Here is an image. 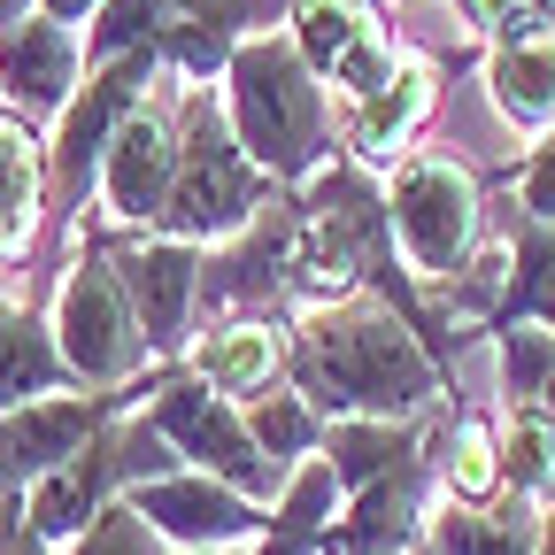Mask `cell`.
I'll return each instance as SVG.
<instances>
[{
  "instance_id": "cell-12",
  "label": "cell",
  "mask_w": 555,
  "mask_h": 555,
  "mask_svg": "<svg viewBox=\"0 0 555 555\" xmlns=\"http://www.w3.org/2000/svg\"><path fill=\"white\" fill-rule=\"evenodd\" d=\"M0 78H9V93L24 108H54L69 93V78H78V39L62 24H16L9 47H0Z\"/></svg>"
},
{
  "instance_id": "cell-19",
  "label": "cell",
  "mask_w": 555,
  "mask_h": 555,
  "mask_svg": "<svg viewBox=\"0 0 555 555\" xmlns=\"http://www.w3.org/2000/svg\"><path fill=\"white\" fill-rule=\"evenodd\" d=\"M363 47H371V24H363L356 0H309V9H301V62L309 69H332V78H339Z\"/></svg>"
},
{
  "instance_id": "cell-3",
  "label": "cell",
  "mask_w": 555,
  "mask_h": 555,
  "mask_svg": "<svg viewBox=\"0 0 555 555\" xmlns=\"http://www.w3.org/2000/svg\"><path fill=\"white\" fill-rule=\"evenodd\" d=\"M155 433H163L178 455H193L208 478H224L232 494H247V502H270V494H278V463L255 448V433H247L208 386H170L163 409H155Z\"/></svg>"
},
{
  "instance_id": "cell-11",
  "label": "cell",
  "mask_w": 555,
  "mask_h": 555,
  "mask_svg": "<svg viewBox=\"0 0 555 555\" xmlns=\"http://www.w3.org/2000/svg\"><path fill=\"white\" fill-rule=\"evenodd\" d=\"M116 270H124L131 301H139V324H147V339H170V332L185 324L193 286H201V255H193L185 240H147V247L116 255Z\"/></svg>"
},
{
  "instance_id": "cell-25",
  "label": "cell",
  "mask_w": 555,
  "mask_h": 555,
  "mask_svg": "<svg viewBox=\"0 0 555 555\" xmlns=\"http://www.w3.org/2000/svg\"><path fill=\"white\" fill-rule=\"evenodd\" d=\"M463 16H470V24H494V31H509V47H517V39H547V24H555V0H463Z\"/></svg>"
},
{
  "instance_id": "cell-23",
  "label": "cell",
  "mask_w": 555,
  "mask_h": 555,
  "mask_svg": "<svg viewBox=\"0 0 555 555\" xmlns=\"http://www.w3.org/2000/svg\"><path fill=\"white\" fill-rule=\"evenodd\" d=\"M255 448H270V463H286V455H309L317 448V416L301 409V401H286V393H270L262 409H255Z\"/></svg>"
},
{
  "instance_id": "cell-2",
  "label": "cell",
  "mask_w": 555,
  "mask_h": 555,
  "mask_svg": "<svg viewBox=\"0 0 555 555\" xmlns=\"http://www.w3.org/2000/svg\"><path fill=\"white\" fill-rule=\"evenodd\" d=\"M232 116H240V139L247 155L278 178H301L317 163V139H324V108H317V86H309V62L278 39H255L240 47L232 62Z\"/></svg>"
},
{
  "instance_id": "cell-8",
  "label": "cell",
  "mask_w": 555,
  "mask_h": 555,
  "mask_svg": "<svg viewBox=\"0 0 555 555\" xmlns=\"http://www.w3.org/2000/svg\"><path fill=\"white\" fill-rule=\"evenodd\" d=\"M93 425H101V401H31L16 416H0V494L78 463L93 448Z\"/></svg>"
},
{
  "instance_id": "cell-1",
  "label": "cell",
  "mask_w": 555,
  "mask_h": 555,
  "mask_svg": "<svg viewBox=\"0 0 555 555\" xmlns=\"http://www.w3.org/2000/svg\"><path fill=\"white\" fill-rule=\"evenodd\" d=\"M301 386L324 409L393 425V416H409L433 393V363L409 339V324H393L386 309H347V317H324L301 339Z\"/></svg>"
},
{
  "instance_id": "cell-29",
  "label": "cell",
  "mask_w": 555,
  "mask_h": 555,
  "mask_svg": "<svg viewBox=\"0 0 555 555\" xmlns=\"http://www.w3.org/2000/svg\"><path fill=\"white\" fill-rule=\"evenodd\" d=\"M525 208H532L540 224L555 217V139H547V147L532 155V170H525Z\"/></svg>"
},
{
  "instance_id": "cell-28",
  "label": "cell",
  "mask_w": 555,
  "mask_h": 555,
  "mask_svg": "<svg viewBox=\"0 0 555 555\" xmlns=\"http://www.w3.org/2000/svg\"><path fill=\"white\" fill-rule=\"evenodd\" d=\"M170 9V0H108L101 9V47H124V39H139L155 16Z\"/></svg>"
},
{
  "instance_id": "cell-9",
  "label": "cell",
  "mask_w": 555,
  "mask_h": 555,
  "mask_svg": "<svg viewBox=\"0 0 555 555\" xmlns=\"http://www.w3.org/2000/svg\"><path fill=\"white\" fill-rule=\"evenodd\" d=\"M170 185H178V147L163 116H124V131L101 155V193L108 217H170Z\"/></svg>"
},
{
  "instance_id": "cell-13",
  "label": "cell",
  "mask_w": 555,
  "mask_h": 555,
  "mask_svg": "<svg viewBox=\"0 0 555 555\" xmlns=\"http://www.w3.org/2000/svg\"><path fill=\"white\" fill-rule=\"evenodd\" d=\"M494 108L509 116V124H547L555 116V39H517V47H502L494 54Z\"/></svg>"
},
{
  "instance_id": "cell-6",
  "label": "cell",
  "mask_w": 555,
  "mask_h": 555,
  "mask_svg": "<svg viewBox=\"0 0 555 555\" xmlns=\"http://www.w3.org/2000/svg\"><path fill=\"white\" fill-rule=\"evenodd\" d=\"M62 356L78 363L86 378H131L139 356H147V332L131 324L116 278L101 262H78L62 286Z\"/></svg>"
},
{
  "instance_id": "cell-7",
  "label": "cell",
  "mask_w": 555,
  "mask_h": 555,
  "mask_svg": "<svg viewBox=\"0 0 555 555\" xmlns=\"http://www.w3.org/2000/svg\"><path fill=\"white\" fill-rule=\"evenodd\" d=\"M131 509L147 517L163 540H178L185 555L193 547H240V540H255L270 517H262V502H247V494H232L224 478H155V486H139L131 494Z\"/></svg>"
},
{
  "instance_id": "cell-31",
  "label": "cell",
  "mask_w": 555,
  "mask_h": 555,
  "mask_svg": "<svg viewBox=\"0 0 555 555\" xmlns=\"http://www.w3.org/2000/svg\"><path fill=\"white\" fill-rule=\"evenodd\" d=\"M193 555H247V547H193ZM255 555H270V547H255Z\"/></svg>"
},
{
  "instance_id": "cell-15",
  "label": "cell",
  "mask_w": 555,
  "mask_h": 555,
  "mask_svg": "<svg viewBox=\"0 0 555 555\" xmlns=\"http://www.w3.org/2000/svg\"><path fill=\"white\" fill-rule=\"evenodd\" d=\"M425 101H433V69H393V86L356 108V147H363L371 163H386L401 139H409V124L425 116Z\"/></svg>"
},
{
  "instance_id": "cell-20",
  "label": "cell",
  "mask_w": 555,
  "mask_h": 555,
  "mask_svg": "<svg viewBox=\"0 0 555 555\" xmlns=\"http://www.w3.org/2000/svg\"><path fill=\"white\" fill-rule=\"evenodd\" d=\"M502 478L517 486V494L547 502L555 494V425L547 416H517L509 440H502Z\"/></svg>"
},
{
  "instance_id": "cell-10",
  "label": "cell",
  "mask_w": 555,
  "mask_h": 555,
  "mask_svg": "<svg viewBox=\"0 0 555 555\" xmlns=\"http://www.w3.org/2000/svg\"><path fill=\"white\" fill-rule=\"evenodd\" d=\"M433 555H540L547 509L532 494H494V502H448L425 525Z\"/></svg>"
},
{
  "instance_id": "cell-22",
  "label": "cell",
  "mask_w": 555,
  "mask_h": 555,
  "mask_svg": "<svg viewBox=\"0 0 555 555\" xmlns=\"http://www.w3.org/2000/svg\"><path fill=\"white\" fill-rule=\"evenodd\" d=\"M509 393L525 416L555 425V332H509Z\"/></svg>"
},
{
  "instance_id": "cell-30",
  "label": "cell",
  "mask_w": 555,
  "mask_h": 555,
  "mask_svg": "<svg viewBox=\"0 0 555 555\" xmlns=\"http://www.w3.org/2000/svg\"><path fill=\"white\" fill-rule=\"evenodd\" d=\"M93 0H47V16H86Z\"/></svg>"
},
{
  "instance_id": "cell-27",
  "label": "cell",
  "mask_w": 555,
  "mask_h": 555,
  "mask_svg": "<svg viewBox=\"0 0 555 555\" xmlns=\"http://www.w3.org/2000/svg\"><path fill=\"white\" fill-rule=\"evenodd\" d=\"M509 286V247H486L470 270H463V294H455V317H486Z\"/></svg>"
},
{
  "instance_id": "cell-32",
  "label": "cell",
  "mask_w": 555,
  "mask_h": 555,
  "mask_svg": "<svg viewBox=\"0 0 555 555\" xmlns=\"http://www.w3.org/2000/svg\"><path fill=\"white\" fill-rule=\"evenodd\" d=\"M9 16H16V0H0V24H9Z\"/></svg>"
},
{
  "instance_id": "cell-17",
  "label": "cell",
  "mask_w": 555,
  "mask_h": 555,
  "mask_svg": "<svg viewBox=\"0 0 555 555\" xmlns=\"http://www.w3.org/2000/svg\"><path fill=\"white\" fill-rule=\"evenodd\" d=\"M31 208H39V139L0 116V255L24 247Z\"/></svg>"
},
{
  "instance_id": "cell-24",
  "label": "cell",
  "mask_w": 555,
  "mask_h": 555,
  "mask_svg": "<svg viewBox=\"0 0 555 555\" xmlns=\"http://www.w3.org/2000/svg\"><path fill=\"white\" fill-rule=\"evenodd\" d=\"M69 555H163V532H155L147 517H139L131 502H116V509H108V517H101L78 547H69Z\"/></svg>"
},
{
  "instance_id": "cell-26",
  "label": "cell",
  "mask_w": 555,
  "mask_h": 555,
  "mask_svg": "<svg viewBox=\"0 0 555 555\" xmlns=\"http://www.w3.org/2000/svg\"><path fill=\"white\" fill-rule=\"evenodd\" d=\"M517 301H525V317L555 324V240H547V232H532V240H525V278H517Z\"/></svg>"
},
{
  "instance_id": "cell-21",
  "label": "cell",
  "mask_w": 555,
  "mask_h": 555,
  "mask_svg": "<svg viewBox=\"0 0 555 555\" xmlns=\"http://www.w3.org/2000/svg\"><path fill=\"white\" fill-rule=\"evenodd\" d=\"M448 486H455V502H494L502 494V448L486 425L448 433Z\"/></svg>"
},
{
  "instance_id": "cell-33",
  "label": "cell",
  "mask_w": 555,
  "mask_h": 555,
  "mask_svg": "<svg viewBox=\"0 0 555 555\" xmlns=\"http://www.w3.org/2000/svg\"><path fill=\"white\" fill-rule=\"evenodd\" d=\"M401 555H433V547H401Z\"/></svg>"
},
{
  "instance_id": "cell-18",
  "label": "cell",
  "mask_w": 555,
  "mask_h": 555,
  "mask_svg": "<svg viewBox=\"0 0 555 555\" xmlns=\"http://www.w3.org/2000/svg\"><path fill=\"white\" fill-rule=\"evenodd\" d=\"M54 371H62V363H54V347L39 339V324L16 317V309H0V409H16V401L47 393Z\"/></svg>"
},
{
  "instance_id": "cell-14",
  "label": "cell",
  "mask_w": 555,
  "mask_h": 555,
  "mask_svg": "<svg viewBox=\"0 0 555 555\" xmlns=\"http://www.w3.org/2000/svg\"><path fill=\"white\" fill-rule=\"evenodd\" d=\"M139 78H147V54H131V62H116L108 78H101V86L86 93V108H69V124H62V163H69V170H86L93 155H108V139L124 131L116 116L131 108Z\"/></svg>"
},
{
  "instance_id": "cell-5",
  "label": "cell",
  "mask_w": 555,
  "mask_h": 555,
  "mask_svg": "<svg viewBox=\"0 0 555 555\" xmlns=\"http://www.w3.org/2000/svg\"><path fill=\"white\" fill-rule=\"evenodd\" d=\"M247 201H255V178L232 147V131L217 124L208 101H193L185 147H178V185H170V224L178 232H232V224H247Z\"/></svg>"
},
{
  "instance_id": "cell-4",
  "label": "cell",
  "mask_w": 555,
  "mask_h": 555,
  "mask_svg": "<svg viewBox=\"0 0 555 555\" xmlns=\"http://www.w3.org/2000/svg\"><path fill=\"white\" fill-rule=\"evenodd\" d=\"M478 224V185L455 163H409L393 178V232L416 262V278H448Z\"/></svg>"
},
{
  "instance_id": "cell-16",
  "label": "cell",
  "mask_w": 555,
  "mask_h": 555,
  "mask_svg": "<svg viewBox=\"0 0 555 555\" xmlns=\"http://www.w3.org/2000/svg\"><path fill=\"white\" fill-rule=\"evenodd\" d=\"M270 371H278V332L270 324H232L201 347V378L217 393H255V386H270Z\"/></svg>"
}]
</instances>
